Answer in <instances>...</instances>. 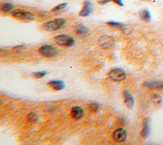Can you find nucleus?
<instances>
[{"label":"nucleus","instance_id":"8","mask_svg":"<svg viewBox=\"0 0 163 145\" xmlns=\"http://www.w3.org/2000/svg\"><path fill=\"white\" fill-rule=\"evenodd\" d=\"M93 5L91 2L89 0H86L83 3L82 8L79 12L78 15L81 17H87L89 16L92 12Z\"/></svg>","mask_w":163,"mask_h":145},{"label":"nucleus","instance_id":"3","mask_svg":"<svg viewBox=\"0 0 163 145\" xmlns=\"http://www.w3.org/2000/svg\"><path fill=\"white\" fill-rule=\"evenodd\" d=\"M54 42L58 45L63 47H72L75 44V40L73 37L66 34L57 35L53 39Z\"/></svg>","mask_w":163,"mask_h":145},{"label":"nucleus","instance_id":"2","mask_svg":"<svg viewBox=\"0 0 163 145\" xmlns=\"http://www.w3.org/2000/svg\"><path fill=\"white\" fill-rule=\"evenodd\" d=\"M66 24V20L63 18H57L43 23L40 26V29L43 31L52 32L59 30Z\"/></svg>","mask_w":163,"mask_h":145},{"label":"nucleus","instance_id":"6","mask_svg":"<svg viewBox=\"0 0 163 145\" xmlns=\"http://www.w3.org/2000/svg\"><path fill=\"white\" fill-rule=\"evenodd\" d=\"M99 47L103 49H109L115 44V39L109 35H104L98 40Z\"/></svg>","mask_w":163,"mask_h":145},{"label":"nucleus","instance_id":"19","mask_svg":"<svg viewBox=\"0 0 163 145\" xmlns=\"http://www.w3.org/2000/svg\"><path fill=\"white\" fill-rule=\"evenodd\" d=\"M38 117L37 115L33 112L29 113L27 116V119L28 120L29 122H32V123L37 122L38 121Z\"/></svg>","mask_w":163,"mask_h":145},{"label":"nucleus","instance_id":"22","mask_svg":"<svg viewBox=\"0 0 163 145\" xmlns=\"http://www.w3.org/2000/svg\"><path fill=\"white\" fill-rule=\"evenodd\" d=\"M161 101H162V98L161 96L157 94V93H155L152 95V101L155 103V104H159L160 102H161Z\"/></svg>","mask_w":163,"mask_h":145},{"label":"nucleus","instance_id":"17","mask_svg":"<svg viewBox=\"0 0 163 145\" xmlns=\"http://www.w3.org/2000/svg\"><path fill=\"white\" fill-rule=\"evenodd\" d=\"M149 132H150V125H149L148 119L147 118L144 120L143 127L142 130V136L143 138H147L149 134Z\"/></svg>","mask_w":163,"mask_h":145},{"label":"nucleus","instance_id":"20","mask_svg":"<svg viewBox=\"0 0 163 145\" xmlns=\"http://www.w3.org/2000/svg\"><path fill=\"white\" fill-rule=\"evenodd\" d=\"M68 3H61L59 5H58L57 6H55V7H54L51 11L52 12H59V11H61L63 9H64L65 8H66V7L68 6Z\"/></svg>","mask_w":163,"mask_h":145},{"label":"nucleus","instance_id":"9","mask_svg":"<svg viewBox=\"0 0 163 145\" xmlns=\"http://www.w3.org/2000/svg\"><path fill=\"white\" fill-rule=\"evenodd\" d=\"M47 84L54 91H61L66 86L64 82L61 80H52L49 81Z\"/></svg>","mask_w":163,"mask_h":145},{"label":"nucleus","instance_id":"11","mask_svg":"<svg viewBox=\"0 0 163 145\" xmlns=\"http://www.w3.org/2000/svg\"><path fill=\"white\" fill-rule=\"evenodd\" d=\"M71 116L75 119H80L84 116V110L80 106H74L71 110Z\"/></svg>","mask_w":163,"mask_h":145},{"label":"nucleus","instance_id":"16","mask_svg":"<svg viewBox=\"0 0 163 145\" xmlns=\"http://www.w3.org/2000/svg\"><path fill=\"white\" fill-rule=\"evenodd\" d=\"M139 17L141 19L145 22H149L151 19V15L148 10H143L139 12Z\"/></svg>","mask_w":163,"mask_h":145},{"label":"nucleus","instance_id":"1","mask_svg":"<svg viewBox=\"0 0 163 145\" xmlns=\"http://www.w3.org/2000/svg\"><path fill=\"white\" fill-rule=\"evenodd\" d=\"M10 15L11 17H13L14 19L22 22L33 21L37 18L35 14H34L31 11L22 8H17L14 10L10 13Z\"/></svg>","mask_w":163,"mask_h":145},{"label":"nucleus","instance_id":"24","mask_svg":"<svg viewBox=\"0 0 163 145\" xmlns=\"http://www.w3.org/2000/svg\"><path fill=\"white\" fill-rule=\"evenodd\" d=\"M110 2H112L111 0H99L98 3L101 5H104L110 3Z\"/></svg>","mask_w":163,"mask_h":145},{"label":"nucleus","instance_id":"10","mask_svg":"<svg viewBox=\"0 0 163 145\" xmlns=\"http://www.w3.org/2000/svg\"><path fill=\"white\" fill-rule=\"evenodd\" d=\"M124 101L126 106L129 108H133L134 105V99L131 93L128 91H124L123 93Z\"/></svg>","mask_w":163,"mask_h":145},{"label":"nucleus","instance_id":"12","mask_svg":"<svg viewBox=\"0 0 163 145\" xmlns=\"http://www.w3.org/2000/svg\"><path fill=\"white\" fill-rule=\"evenodd\" d=\"M75 31L78 35L81 36V37H85V36H87L89 33L88 28L86 26L82 25V24H78V25H77L75 26Z\"/></svg>","mask_w":163,"mask_h":145},{"label":"nucleus","instance_id":"23","mask_svg":"<svg viewBox=\"0 0 163 145\" xmlns=\"http://www.w3.org/2000/svg\"><path fill=\"white\" fill-rule=\"evenodd\" d=\"M111 1L112 2H113L115 4L117 5L118 6H120V7H124V4L122 2V0H111Z\"/></svg>","mask_w":163,"mask_h":145},{"label":"nucleus","instance_id":"13","mask_svg":"<svg viewBox=\"0 0 163 145\" xmlns=\"http://www.w3.org/2000/svg\"><path fill=\"white\" fill-rule=\"evenodd\" d=\"M107 24L110 27H113V28H115L121 30L124 33L129 31V30H128V28L126 25H124V24L119 22L111 21H108Z\"/></svg>","mask_w":163,"mask_h":145},{"label":"nucleus","instance_id":"5","mask_svg":"<svg viewBox=\"0 0 163 145\" xmlns=\"http://www.w3.org/2000/svg\"><path fill=\"white\" fill-rule=\"evenodd\" d=\"M39 54L46 58H51L57 54L56 48L51 45H43L38 49Z\"/></svg>","mask_w":163,"mask_h":145},{"label":"nucleus","instance_id":"21","mask_svg":"<svg viewBox=\"0 0 163 145\" xmlns=\"http://www.w3.org/2000/svg\"><path fill=\"white\" fill-rule=\"evenodd\" d=\"M46 74H47V72L46 71H40L33 72V76L35 79H41L45 77Z\"/></svg>","mask_w":163,"mask_h":145},{"label":"nucleus","instance_id":"7","mask_svg":"<svg viewBox=\"0 0 163 145\" xmlns=\"http://www.w3.org/2000/svg\"><path fill=\"white\" fill-rule=\"evenodd\" d=\"M127 137V131L124 128H119L115 130L113 133V138L115 141L122 143L126 141Z\"/></svg>","mask_w":163,"mask_h":145},{"label":"nucleus","instance_id":"15","mask_svg":"<svg viewBox=\"0 0 163 145\" xmlns=\"http://www.w3.org/2000/svg\"><path fill=\"white\" fill-rule=\"evenodd\" d=\"M14 5L9 2L3 3L0 6V10H1L2 13L3 14H8L11 13L14 10Z\"/></svg>","mask_w":163,"mask_h":145},{"label":"nucleus","instance_id":"4","mask_svg":"<svg viewBox=\"0 0 163 145\" xmlns=\"http://www.w3.org/2000/svg\"><path fill=\"white\" fill-rule=\"evenodd\" d=\"M127 73L121 68H114L108 72L109 78L114 82H122L126 79Z\"/></svg>","mask_w":163,"mask_h":145},{"label":"nucleus","instance_id":"14","mask_svg":"<svg viewBox=\"0 0 163 145\" xmlns=\"http://www.w3.org/2000/svg\"><path fill=\"white\" fill-rule=\"evenodd\" d=\"M144 85L150 89L157 90L163 88V81H150L145 82Z\"/></svg>","mask_w":163,"mask_h":145},{"label":"nucleus","instance_id":"25","mask_svg":"<svg viewBox=\"0 0 163 145\" xmlns=\"http://www.w3.org/2000/svg\"><path fill=\"white\" fill-rule=\"evenodd\" d=\"M145 1H150V0H145Z\"/></svg>","mask_w":163,"mask_h":145},{"label":"nucleus","instance_id":"18","mask_svg":"<svg viewBox=\"0 0 163 145\" xmlns=\"http://www.w3.org/2000/svg\"><path fill=\"white\" fill-rule=\"evenodd\" d=\"M99 104L98 103V102H90L89 104L88 105V109L90 111V112H92V113H96L97 112L99 109Z\"/></svg>","mask_w":163,"mask_h":145}]
</instances>
